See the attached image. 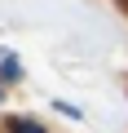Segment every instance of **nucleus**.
<instances>
[{
	"mask_svg": "<svg viewBox=\"0 0 128 133\" xmlns=\"http://www.w3.org/2000/svg\"><path fill=\"white\" fill-rule=\"evenodd\" d=\"M18 80H22L18 53H0V89H5V84H18Z\"/></svg>",
	"mask_w": 128,
	"mask_h": 133,
	"instance_id": "f257e3e1",
	"label": "nucleus"
},
{
	"mask_svg": "<svg viewBox=\"0 0 128 133\" xmlns=\"http://www.w3.org/2000/svg\"><path fill=\"white\" fill-rule=\"evenodd\" d=\"M5 133H49V129L31 115H5Z\"/></svg>",
	"mask_w": 128,
	"mask_h": 133,
	"instance_id": "f03ea898",
	"label": "nucleus"
},
{
	"mask_svg": "<svg viewBox=\"0 0 128 133\" xmlns=\"http://www.w3.org/2000/svg\"><path fill=\"white\" fill-rule=\"evenodd\" d=\"M53 107H57L62 115H71V120H80V107H71V102H53Z\"/></svg>",
	"mask_w": 128,
	"mask_h": 133,
	"instance_id": "7ed1b4c3",
	"label": "nucleus"
},
{
	"mask_svg": "<svg viewBox=\"0 0 128 133\" xmlns=\"http://www.w3.org/2000/svg\"><path fill=\"white\" fill-rule=\"evenodd\" d=\"M119 5H124V9H128V0H119Z\"/></svg>",
	"mask_w": 128,
	"mask_h": 133,
	"instance_id": "20e7f679",
	"label": "nucleus"
}]
</instances>
